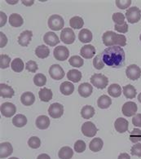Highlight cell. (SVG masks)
Segmentation results:
<instances>
[{"instance_id":"obj_40","label":"cell","mask_w":141,"mask_h":159,"mask_svg":"<svg viewBox=\"0 0 141 159\" xmlns=\"http://www.w3.org/2000/svg\"><path fill=\"white\" fill-rule=\"evenodd\" d=\"M34 83L37 87H43L47 83V78L44 74H37L34 77Z\"/></svg>"},{"instance_id":"obj_52","label":"cell","mask_w":141,"mask_h":159,"mask_svg":"<svg viewBox=\"0 0 141 159\" xmlns=\"http://www.w3.org/2000/svg\"><path fill=\"white\" fill-rule=\"evenodd\" d=\"M7 21V16L4 12L0 11V27H2L5 25Z\"/></svg>"},{"instance_id":"obj_45","label":"cell","mask_w":141,"mask_h":159,"mask_svg":"<svg viewBox=\"0 0 141 159\" xmlns=\"http://www.w3.org/2000/svg\"><path fill=\"white\" fill-rule=\"evenodd\" d=\"M93 66L96 70H102L103 68L104 67V61H102V58H101L100 54L96 56L95 57V59L93 60Z\"/></svg>"},{"instance_id":"obj_10","label":"cell","mask_w":141,"mask_h":159,"mask_svg":"<svg viewBox=\"0 0 141 159\" xmlns=\"http://www.w3.org/2000/svg\"><path fill=\"white\" fill-rule=\"evenodd\" d=\"M98 129L93 122H86L82 126V133L87 137H94Z\"/></svg>"},{"instance_id":"obj_54","label":"cell","mask_w":141,"mask_h":159,"mask_svg":"<svg viewBox=\"0 0 141 159\" xmlns=\"http://www.w3.org/2000/svg\"><path fill=\"white\" fill-rule=\"evenodd\" d=\"M37 159H51V157L50 156L47 154V153H42V154L38 156Z\"/></svg>"},{"instance_id":"obj_5","label":"cell","mask_w":141,"mask_h":159,"mask_svg":"<svg viewBox=\"0 0 141 159\" xmlns=\"http://www.w3.org/2000/svg\"><path fill=\"white\" fill-rule=\"evenodd\" d=\"M126 18L130 24H135L139 22L141 18L140 10L137 7H132L127 9L126 12Z\"/></svg>"},{"instance_id":"obj_18","label":"cell","mask_w":141,"mask_h":159,"mask_svg":"<svg viewBox=\"0 0 141 159\" xmlns=\"http://www.w3.org/2000/svg\"><path fill=\"white\" fill-rule=\"evenodd\" d=\"M13 148L9 142H4L0 144V158H6L12 153Z\"/></svg>"},{"instance_id":"obj_32","label":"cell","mask_w":141,"mask_h":159,"mask_svg":"<svg viewBox=\"0 0 141 159\" xmlns=\"http://www.w3.org/2000/svg\"><path fill=\"white\" fill-rule=\"evenodd\" d=\"M11 68L14 72H16V73L22 72L23 70L25 69L24 62H23V61H22L20 58H15V59L11 61Z\"/></svg>"},{"instance_id":"obj_35","label":"cell","mask_w":141,"mask_h":159,"mask_svg":"<svg viewBox=\"0 0 141 159\" xmlns=\"http://www.w3.org/2000/svg\"><path fill=\"white\" fill-rule=\"evenodd\" d=\"M12 124L16 127H23L27 124V118L23 114H16L13 118Z\"/></svg>"},{"instance_id":"obj_13","label":"cell","mask_w":141,"mask_h":159,"mask_svg":"<svg viewBox=\"0 0 141 159\" xmlns=\"http://www.w3.org/2000/svg\"><path fill=\"white\" fill-rule=\"evenodd\" d=\"M137 109H138V107H137V105L135 102L128 101V102L125 103L122 105V111L124 116H126V117H132V116H134L136 113Z\"/></svg>"},{"instance_id":"obj_22","label":"cell","mask_w":141,"mask_h":159,"mask_svg":"<svg viewBox=\"0 0 141 159\" xmlns=\"http://www.w3.org/2000/svg\"><path fill=\"white\" fill-rule=\"evenodd\" d=\"M93 35L88 29H83L78 34V39L83 43H87L92 41Z\"/></svg>"},{"instance_id":"obj_57","label":"cell","mask_w":141,"mask_h":159,"mask_svg":"<svg viewBox=\"0 0 141 159\" xmlns=\"http://www.w3.org/2000/svg\"><path fill=\"white\" fill-rule=\"evenodd\" d=\"M138 100H139V103H141V92L138 95Z\"/></svg>"},{"instance_id":"obj_26","label":"cell","mask_w":141,"mask_h":159,"mask_svg":"<svg viewBox=\"0 0 141 159\" xmlns=\"http://www.w3.org/2000/svg\"><path fill=\"white\" fill-rule=\"evenodd\" d=\"M9 24L12 27H20L24 24V20L20 14L12 13L9 17Z\"/></svg>"},{"instance_id":"obj_42","label":"cell","mask_w":141,"mask_h":159,"mask_svg":"<svg viewBox=\"0 0 141 159\" xmlns=\"http://www.w3.org/2000/svg\"><path fill=\"white\" fill-rule=\"evenodd\" d=\"M28 145L34 149L39 148L41 146V140L37 136H32L28 140Z\"/></svg>"},{"instance_id":"obj_3","label":"cell","mask_w":141,"mask_h":159,"mask_svg":"<svg viewBox=\"0 0 141 159\" xmlns=\"http://www.w3.org/2000/svg\"><path fill=\"white\" fill-rule=\"evenodd\" d=\"M91 84L98 88V89H104L108 86L109 79L106 76L101 74H95L91 77Z\"/></svg>"},{"instance_id":"obj_29","label":"cell","mask_w":141,"mask_h":159,"mask_svg":"<svg viewBox=\"0 0 141 159\" xmlns=\"http://www.w3.org/2000/svg\"><path fill=\"white\" fill-rule=\"evenodd\" d=\"M35 54L40 59H45L50 54V49L45 45H40L35 49Z\"/></svg>"},{"instance_id":"obj_24","label":"cell","mask_w":141,"mask_h":159,"mask_svg":"<svg viewBox=\"0 0 141 159\" xmlns=\"http://www.w3.org/2000/svg\"><path fill=\"white\" fill-rule=\"evenodd\" d=\"M103 145H104V142L100 138L96 137L94 138L89 144V148L92 152H100L103 148Z\"/></svg>"},{"instance_id":"obj_25","label":"cell","mask_w":141,"mask_h":159,"mask_svg":"<svg viewBox=\"0 0 141 159\" xmlns=\"http://www.w3.org/2000/svg\"><path fill=\"white\" fill-rule=\"evenodd\" d=\"M60 91L65 96H70L74 92V84L70 82H64L60 86Z\"/></svg>"},{"instance_id":"obj_30","label":"cell","mask_w":141,"mask_h":159,"mask_svg":"<svg viewBox=\"0 0 141 159\" xmlns=\"http://www.w3.org/2000/svg\"><path fill=\"white\" fill-rule=\"evenodd\" d=\"M39 99L43 101V102H48L50 101L52 99V96H53V93H52V90L48 89V88H42L39 92Z\"/></svg>"},{"instance_id":"obj_14","label":"cell","mask_w":141,"mask_h":159,"mask_svg":"<svg viewBox=\"0 0 141 159\" xmlns=\"http://www.w3.org/2000/svg\"><path fill=\"white\" fill-rule=\"evenodd\" d=\"M33 32L31 30L23 31L18 38V43L22 47H27L31 42Z\"/></svg>"},{"instance_id":"obj_2","label":"cell","mask_w":141,"mask_h":159,"mask_svg":"<svg viewBox=\"0 0 141 159\" xmlns=\"http://www.w3.org/2000/svg\"><path fill=\"white\" fill-rule=\"evenodd\" d=\"M103 43L106 47L119 46L124 47L126 45V39L124 35L118 34L113 31H107L103 34Z\"/></svg>"},{"instance_id":"obj_31","label":"cell","mask_w":141,"mask_h":159,"mask_svg":"<svg viewBox=\"0 0 141 159\" xmlns=\"http://www.w3.org/2000/svg\"><path fill=\"white\" fill-rule=\"evenodd\" d=\"M123 94L126 98L132 100L136 96V89L134 87V86L128 84V85L123 87Z\"/></svg>"},{"instance_id":"obj_34","label":"cell","mask_w":141,"mask_h":159,"mask_svg":"<svg viewBox=\"0 0 141 159\" xmlns=\"http://www.w3.org/2000/svg\"><path fill=\"white\" fill-rule=\"evenodd\" d=\"M81 115L84 119H90L95 115V109L91 105H85L81 110Z\"/></svg>"},{"instance_id":"obj_55","label":"cell","mask_w":141,"mask_h":159,"mask_svg":"<svg viewBox=\"0 0 141 159\" xmlns=\"http://www.w3.org/2000/svg\"><path fill=\"white\" fill-rule=\"evenodd\" d=\"M34 1H22V3L25 6H31V5L34 4Z\"/></svg>"},{"instance_id":"obj_36","label":"cell","mask_w":141,"mask_h":159,"mask_svg":"<svg viewBox=\"0 0 141 159\" xmlns=\"http://www.w3.org/2000/svg\"><path fill=\"white\" fill-rule=\"evenodd\" d=\"M82 73L78 70H70L67 74V78L74 83H78L82 79Z\"/></svg>"},{"instance_id":"obj_43","label":"cell","mask_w":141,"mask_h":159,"mask_svg":"<svg viewBox=\"0 0 141 159\" xmlns=\"http://www.w3.org/2000/svg\"><path fill=\"white\" fill-rule=\"evenodd\" d=\"M125 18L126 16L121 12H116V13L113 14L112 16V19L116 25H122L125 22Z\"/></svg>"},{"instance_id":"obj_21","label":"cell","mask_w":141,"mask_h":159,"mask_svg":"<svg viewBox=\"0 0 141 159\" xmlns=\"http://www.w3.org/2000/svg\"><path fill=\"white\" fill-rule=\"evenodd\" d=\"M50 126V119L48 116L40 115L36 119V126L40 130H46Z\"/></svg>"},{"instance_id":"obj_7","label":"cell","mask_w":141,"mask_h":159,"mask_svg":"<svg viewBox=\"0 0 141 159\" xmlns=\"http://www.w3.org/2000/svg\"><path fill=\"white\" fill-rule=\"evenodd\" d=\"M48 113L52 118H60L64 113V106L60 103H53L49 106Z\"/></svg>"},{"instance_id":"obj_37","label":"cell","mask_w":141,"mask_h":159,"mask_svg":"<svg viewBox=\"0 0 141 159\" xmlns=\"http://www.w3.org/2000/svg\"><path fill=\"white\" fill-rule=\"evenodd\" d=\"M70 25L71 28L78 30V29H82L84 25V20L80 16H74L70 20Z\"/></svg>"},{"instance_id":"obj_53","label":"cell","mask_w":141,"mask_h":159,"mask_svg":"<svg viewBox=\"0 0 141 159\" xmlns=\"http://www.w3.org/2000/svg\"><path fill=\"white\" fill-rule=\"evenodd\" d=\"M117 159H130V155L126 153V152H122L118 156Z\"/></svg>"},{"instance_id":"obj_41","label":"cell","mask_w":141,"mask_h":159,"mask_svg":"<svg viewBox=\"0 0 141 159\" xmlns=\"http://www.w3.org/2000/svg\"><path fill=\"white\" fill-rule=\"evenodd\" d=\"M10 61H11V58L7 55H0V68L1 69L3 70V69L8 68L9 65H10Z\"/></svg>"},{"instance_id":"obj_28","label":"cell","mask_w":141,"mask_h":159,"mask_svg":"<svg viewBox=\"0 0 141 159\" xmlns=\"http://www.w3.org/2000/svg\"><path fill=\"white\" fill-rule=\"evenodd\" d=\"M97 105L98 107L100 108V109H108L112 105V100H111L110 97H109L106 95H103V96H100L99 99H98Z\"/></svg>"},{"instance_id":"obj_11","label":"cell","mask_w":141,"mask_h":159,"mask_svg":"<svg viewBox=\"0 0 141 159\" xmlns=\"http://www.w3.org/2000/svg\"><path fill=\"white\" fill-rule=\"evenodd\" d=\"M126 77L132 81H135L139 79L141 76L140 68L136 65H130L126 70Z\"/></svg>"},{"instance_id":"obj_16","label":"cell","mask_w":141,"mask_h":159,"mask_svg":"<svg viewBox=\"0 0 141 159\" xmlns=\"http://www.w3.org/2000/svg\"><path fill=\"white\" fill-rule=\"evenodd\" d=\"M80 54L85 59H91L96 54V48L91 44L85 45L81 48Z\"/></svg>"},{"instance_id":"obj_6","label":"cell","mask_w":141,"mask_h":159,"mask_svg":"<svg viewBox=\"0 0 141 159\" xmlns=\"http://www.w3.org/2000/svg\"><path fill=\"white\" fill-rule=\"evenodd\" d=\"M75 34L72 29L65 28L61 33V39L65 44H72L75 42Z\"/></svg>"},{"instance_id":"obj_12","label":"cell","mask_w":141,"mask_h":159,"mask_svg":"<svg viewBox=\"0 0 141 159\" xmlns=\"http://www.w3.org/2000/svg\"><path fill=\"white\" fill-rule=\"evenodd\" d=\"M49 74L52 79L55 80H61L65 77V71L60 65H52L49 68Z\"/></svg>"},{"instance_id":"obj_15","label":"cell","mask_w":141,"mask_h":159,"mask_svg":"<svg viewBox=\"0 0 141 159\" xmlns=\"http://www.w3.org/2000/svg\"><path fill=\"white\" fill-rule=\"evenodd\" d=\"M78 91L79 95L82 97L87 98V97H89L91 96L92 92H93V87H92V86L90 83H84L79 85Z\"/></svg>"},{"instance_id":"obj_1","label":"cell","mask_w":141,"mask_h":159,"mask_svg":"<svg viewBox=\"0 0 141 159\" xmlns=\"http://www.w3.org/2000/svg\"><path fill=\"white\" fill-rule=\"evenodd\" d=\"M104 63L109 67L120 68L124 66L126 55L121 47H109L100 53Z\"/></svg>"},{"instance_id":"obj_23","label":"cell","mask_w":141,"mask_h":159,"mask_svg":"<svg viewBox=\"0 0 141 159\" xmlns=\"http://www.w3.org/2000/svg\"><path fill=\"white\" fill-rule=\"evenodd\" d=\"M35 101L34 95L30 92H26L22 94L20 96V102L25 106L32 105Z\"/></svg>"},{"instance_id":"obj_4","label":"cell","mask_w":141,"mask_h":159,"mask_svg":"<svg viewBox=\"0 0 141 159\" xmlns=\"http://www.w3.org/2000/svg\"><path fill=\"white\" fill-rule=\"evenodd\" d=\"M65 20L60 15H52L48 19V26L51 30L55 31L61 30L64 28Z\"/></svg>"},{"instance_id":"obj_38","label":"cell","mask_w":141,"mask_h":159,"mask_svg":"<svg viewBox=\"0 0 141 159\" xmlns=\"http://www.w3.org/2000/svg\"><path fill=\"white\" fill-rule=\"evenodd\" d=\"M70 66L75 68H80L83 66L84 61L82 59V57L79 56H73L69 60Z\"/></svg>"},{"instance_id":"obj_56","label":"cell","mask_w":141,"mask_h":159,"mask_svg":"<svg viewBox=\"0 0 141 159\" xmlns=\"http://www.w3.org/2000/svg\"><path fill=\"white\" fill-rule=\"evenodd\" d=\"M7 2H8L9 4H10V3H11V4H15V3H17L18 1L16 0V1H15V2H11H11H10V1H7Z\"/></svg>"},{"instance_id":"obj_20","label":"cell","mask_w":141,"mask_h":159,"mask_svg":"<svg viewBox=\"0 0 141 159\" xmlns=\"http://www.w3.org/2000/svg\"><path fill=\"white\" fill-rule=\"evenodd\" d=\"M15 95V92L12 87L5 83L0 84V96L2 98H11Z\"/></svg>"},{"instance_id":"obj_17","label":"cell","mask_w":141,"mask_h":159,"mask_svg":"<svg viewBox=\"0 0 141 159\" xmlns=\"http://www.w3.org/2000/svg\"><path fill=\"white\" fill-rule=\"evenodd\" d=\"M43 41L50 47H55L60 43L58 36L54 32H48L43 36Z\"/></svg>"},{"instance_id":"obj_46","label":"cell","mask_w":141,"mask_h":159,"mask_svg":"<svg viewBox=\"0 0 141 159\" xmlns=\"http://www.w3.org/2000/svg\"><path fill=\"white\" fill-rule=\"evenodd\" d=\"M25 69L31 73H36L39 67H38V64L36 63V61H30L26 63Z\"/></svg>"},{"instance_id":"obj_27","label":"cell","mask_w":141,"mask_h":159,"mask_svg":"<svg viewBox=\"0 0 141 159\" xmlns=\"http://www.w3.org/2000/svg\"><path fill=\"white\" fill-rule=\"evenodd\" d=\"M58 156L61 159H71L74 156V151L69 146H65L60 149Z\"/></svg>"},{"instance_id":"obj_59","label":"cell","mask_w":141,"mask_h":159,"mask_svg":"<svg viewBox=\"0 0 141 159\" xmlns=\"http://www.w3.org/2000/svg\"><path fill=\"white\" fill-rule=\"evenodd\" d=\"M139 39H140V42H141V34H140V36H139Z\"/></svg>"},{"instance_id":"obj_50","label":"cell","mask_w":141,"mask_h":159,"mask_svg":"<svg viewBox=\"0 0 141 159\" xmlns=\"http://www.w3.org/2000/svg\"><path fill=\"white\" fill-rule=\"evenodd\" d=\"M132 123L135 126L141 127V113H137L132 118Z\"/></svg>"},{"instance_id":"obj_9","label":"cell","mask_w":141,"mask_h":159,"mask_svg":"<svg viewBox=\"0 0 141 159\" xmlns=\"http://www.w3.org/2000/svg\"><path fill=\"white\" fill-rule=\"evenodd\" d=\"M0 111L2 116H4L6 118H11L16 112V107L12 103L5 102L1 105Z\"/></svg>"},{"instance_id":"obj_51","label":"cell","mask_w":141,"mask_h":159,"mask_svg":"<svg viewBox=\"0 0 141 159\" xmlns=\"http://www.w3.org/2000/svg\"><path fill=\"white\" fill-rule=\"evenodd\" d=\"M7 43V39L6 35L2 32H0V48H3L6 46Z\"/></svg>"},{"instance_id":"obj_19","label":"cell","mask_w":141,"mask_h":159,"mask_svg":"<svg viewBox=\"0 0 141 159\" xmlns=\"http://www.w3.org/2000/svg\"><path fill=\"white\" fill-rule=\"evenodd\" d=\"M129 122L127 120L123 118H118L114 122V127L115 130L119 133L126 132L128 130Z\"/></svg>"},{"instance_id":"obj_47","label":"cell","mask_w":141,"mask_h":159,"mask_svg":"<svg viewBox=\"0 0 141 159\" xmlns=\"http://www.w3.org/2000/svg\"><path fill=\"white\" fill-rule=\"evenodd\" d=\"M131 4V1L130 0H117L116 1V5L117 7L120 9H126L129 7Z\"/></svg>"},{"instance_id":"obj_39","label":"cell","mask_w":141,"mask_h":159,"mask_svg":"<svg viewBox=\"0 0 141 159\" xmlns=\"http://www.w3.org/2000/svg\"><path fill=\"white\" fill-rule=\"evenodd\" d=\"M130 141L134 144H138L141 141V130L139 128H135L130 134Z\"/></svg>"},{"instance_id":"obj_48","label":"cell","mask_w":141,"mask_h":159,"mask_svg":"<svg viewBox=\"0 0 141 159\" xmlns=\"http://www.w3.org/2000/svg\"><path fill=\"white\" fill-rule=\"evenodd\" d=\"M130 153L133 156H137V157H141V144H135L132 146V148H130Z\"/></svg>"},{"instance_id":"obj_8","label":"cell","mask_w":141,"mask_h":159,"mask_svg":"<svg viewBox=\"0 0 141 159\" xmlns=\"http://www.w3.org/2000/svg\"><path fill=\"white\" fill-rule=\"evenodd\" d=\"M53 55L57 61H64L69 58L70 51L65 46H58L53 51Z\"/></svg>"},{"instance_id":"obj_33","label":"cell","mask_w":141,"mask_h":159,"mask_svg":"<svg viewBox=\"0 0 141 159\" xmlns=\"http://www.w3.org/2000/svg\"><path fill=\"white\" fill-rule=\"evenodd\" d=\"M108 93L112 97L117 98L122 94V88H121V87L118 84L113 83V84H111L109 87V88H108Z\"/></svg>"},{"instance_id":"obj_44","label":"cell","mask_w":141,"mask_h":159,"mask_svg":"<svg viewBox=\"0 0 141 159\" xmlns=\"http://www.w3.org/2000/svg\"><path fill=\"white\" fill-rule=\"evenodd\" d=\"M86 143H85L83 140H81V139H78L75 142L74 144V150L76 152H83L86 150Z\"/></svg>"},{"instance_id":"obj_58","label":"cell","mask_w":141,"mask_h":159,"mask_svg":"<svg viewBox=\"0 0 141 159\" xmlns=\"http://www.w3.org/2000/svg\"><path fill=\"white\" fill-rule=\"evenodd\" d=\"M9 159H19V158H17V157H10Z\"/></svg>"},{"instance_id":"obj_49","label":"cell","mask_w":141,"mask_h":159,"mask_svg":"<svg viewBox=\"0 0 141 159\" xmlns=\"http://www.w3.org/2000/svg\"><path fill=\"white\" fill-rule=\"evenodd\" d=\"M114 28H115V30L117 31V32H119V33H122V34H125L128 31V25H127L126 22H124L123 24L122 25L115 24Z\"/></svg>"}]
</instances>
